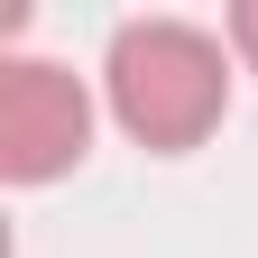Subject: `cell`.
<instances>
[{
  "instance_id": "6da1fadb",
  "label": "cell",
  "mask_w": 258,
  "mask_h": 258,
  "mask_svg": "<svg viewBox=\"0 0 258 258\" xmlns=\"http://www.w3.org/2000/svg\"><path fill=\"white\" fill-rule=\"evenodd\" d=\"M102 92H111V120L139 148L175 157V148H203L221 129V111H231V64H221V37H203L194 19H129L111 37Z\"/></svg>"
},
{
  "instance_id": "7a4b0ae2",
  "label": "cell",
  "mask_w": 258,
  "mask_h": 258,
  "mask_svg": "<svg viewBox=\"0 0 258 258\" xmlns=\"http://www.w3.org/2000/svg\"><path fill=\"white\" fill-rule=\"evenodd\" d=\"M92 148V102L83 83L46 55H10L0 64V175L10 184H46Z\"/></svg>"
},
{
  "instance_id": "3957f363",
  "label": "cell",
  "mask_w": 258,
  "mask_h": 258,
  "mask_svg": "<svg viewBox=\"0 0 258 258\" xmlns=\"http://www.w3.org/2000/svg\"><path fill=\"white\" fill-rule=\"evenodd\" d=\"M231 46L249 55V74H258V0H240V10H231Z\"/></svg>"
}]
</instances>
